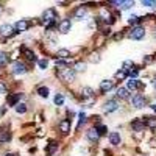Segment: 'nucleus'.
<instances>
[{
    "label": "nucleus",
    "instance_id": "obj_13",
    "mask_svg": "<svg viewBox=\"0 0 156 156\" xmlns=\"http://www.w3.org/2000/svg\"><path fill=\"white\" fill-rule=\"evenodd\" d=\"M108 139H109V142L113 144V145H120V134L117 131H111L109 133V136H108Z\"/></svg>",
    "mask_w": 156,
    "mask_h": 156
},
{
    "label": "nucleus",
    "instance_id": "obj_11",
    "mask_svg": "<svg viewBox=\"0 0 156 156\" xmlns=\"http://www.w3.org/2000/svg\"><path fill=\"white\" fill-rule=\"evenodd\" d=\"M59 131L63 133V134H67V133H70V120L69 119H63V120H59Z\"/></svg>",
    "mask_w": 156,
    "mask_h": 156
},
{
    "label": "nucleus",
    "instance_id": "obj_15",
    "mask_svg": "<svg viewBox=\"0 0 156 156\" xmlns=\"http://www.w3.org/2000/svg\"><path fill=\"white\" fill-rule=\"evenodd\" d=\"M100 19H103L106 24H113V22H114V17L108 13L106 9H102V11H100Z\"/></svg>",
    "mask_w": 156,
    "mask_h": 156
},
{
    "label": "nucleus",
    "instance_id": "obj_30",
    "mask_svg": "<svg viewBox=\"0 0 156 156\" xmlns=\"http://www.w3.org/2000/svg\"><path fill=\"white\" fill-rule=\"evenodd\" d=\"M131 67H134V64H133L131 61H125V63H124V69H122V70L128 74V72H131Z\"/></svg>",
    "mask_w": 156,
    "mask_h": 156
},
{
    "label": "nucleus",
    "instance_id": "obj_1",
    "mask_svg": "<svg viewBox=\"0 0 156 156\" xmlns=\"http://www.w3.org/2000/svg\"><path fill=\"white\" fill-rule=\"evenodd\" d=\"M58 77L63 80L64 83H72L75 81V77H77V72L74 70V67H64V69H58Z\"/></svg>",
    "mask_w": 156,
    "mask_h": 156
},
{
    "label": "nucleus",
    "instance_id": "obj_3",
    "mask_svg": "<svg viewBox=\"0 0 156 156\" xmlns=\"http://www.w3.org/2000/svg\"><path fill=\"white\" fill-rule=\"evenodd\" d=\"M128 36H130L133 41H141V39L145 36V28L141 27V25H136V27H133V30L130 31Z\"/></svg>",
    "mask_w": 156,
    "mask_h": 156
},
{
    "label": "nucleus",
    "instance_id": "obj_31",
    "mask_svg": "<svg viewBox=\"0 0 156 156\" xmlns=\"http://www.w3.org/2000/svg\"><path fill=\"white\" fill-rule=\"evenodd\" d=\"M78 119H80V120H78V128H80L83 124H86V114L84 113H80V114H78Z\"/></svg>",
    "mask_w": 156,
    "mask_h": 156
},
{
    "label": "nucleus",
    "instance_id": "obj_26",
    "mask_svg": "<svg viewBox=\"0 0 156 156\" xmlns=\"http://www.w3.org/2000/svg\"><path fill=\"white\" fill-rule=\"evenodd\" d=\"M22 95L20 94H16V95H13V97H9L8 98V103L11 105V106H16V105H17V102H19V98H20Z\"/></svg>",
    "mask_w": 156,
    "mask_h": 156
},
{
    "label": "nucleus",
    "instance_id": "obj_34",
    "mask_svg": "<svg viewBox=\"0 0 156 156\" xmlns=\"http://www.w3.org/2000/svg\"><path fill=\"white\" fill-rule=\"evenodd\" d=\"M142 5L147 8H155L156 6V2H153V0H142Z\"/></svg>",
    "mask_w": 156,
    "mask_h": 156
},
{
    "label": "nucleus",
    "instance_id": "obj_8",
    "mask_svg": "<svg viewBox=\"0 0 156 156\" xmlns=\"http://www.w3.org/2000/svg\"><path fill=\"white\" fill-rule=\"evenodd\" d=\"M58 28H59V33H63V35L69 33L70 28H72V22H70V19H63V20L59 22Z\"/></svg>",
    "mask_w": 156,
    "mask_h": 156
},
{
    "label": "nucleus",
    "instance_id": "obj_27",
    "mask_svg": "<svg viewBox=\"0 0 156 156\" xmlns=\"http://www.w3.org/2000/svg\"><path fill=\"white\" fill-rule=\"evenodd\" d=\"M74 70L75 72H84L86 70V63H75V66H74Z\"/></svg>",
    "mask_w": 156,
    "mask_h": 156
},
{
    "label": "nucleus",
    "instance_id": "obj_14",
    "mask_svg": "<svg viewBox=\"0 0 156 156\" xmlns=\"http://www.w3.org/2000/svg\"><path fill=\"white\" fill-rule=\"evenodd\" d=\"M131 128L134 131H144V130H145V122L141 120V119H137V120H134L131 124Z\"/></svg>",
    "mask_w": 156,
    "mask_h": 156
},
{
    "label": "nucleus",
    "instance_id": "obj_25",
    "mask_svg": "<svg viewBox=\"0 0 156 156\" xmlns=\"http://www.w3.org/2000/svg\"><path fill=\"white\" fill-rule=\"evenodd\" d=\"M38 94L41 97H44V98H47L48 97V87H46V86H41V87H38Z\"/></svg>",
    "mask_w": 156,
    "mask_h": 156
},
{
    "label": "nucleus",
    "instance_id": "obj_38",
    "mask_svg": "<svg viewBox=\"0 0 156 156\" xmlns=\"http://www.w3.org/2000/svg\"><path fill=\"white\" fill-rule=\"evenodd\" d=\"M91 61H92V63H100V55L98 53H94L92 56H91Z\"/></svg>",
    "mask_w": 156,
    "mask_h": 156
},
{
    "label": "nucleus",
    "instance_id": "obj_37",
    "mask_svg": "<svg viewBox=\"0 0 156 156\" xmlns=\"http://www.w3.org/2000/svg\"><path fill=\"white\" fill-rule=\"evenodd\" d=\"M126 72H124V70H119V72H117V74H116V78H119V80H125V78H126Z\"/></svg>",
    "mask_w": 156,
    "mask_h": 156
},
{
    "label": "nucleus",
    "instance_id": "obj_32",
    "mask_svg": "<svg viewBox=\"0 0 156 156\" xmlns=\"http://www.w3.org/2000/svg\"><path fill=\"white\" fill-rule=\"evenodd\" d=\"M6 63H8V55L3 53V52H0V66H5Z\"/></svg>",
    "mask_w": 156,
    "mask_h": 156
},
{
    "label": "nucleus",
    "instance_id": "obj_12",
    "mask_svg": "<svg viewBox=\"0 0 156 156\" xmlns=\"http://www.w3.org/2000/svg\"><path fill=\"white\" fill-rule=\"evenodd\" d=\"M113 87H114V81L113 80H103L102 83H100V91L102 92H108Z\"/></svg>",
    "mask_w": 156,
    "mask_h": 156
},
{
    "label": "nucleus",
    "instance_id": "obj_10",
    "mask_svg": "<svg viewBox=\"0 0 156 156\" xmlns=\"http://www.w3.org/2000/svg\"><path fill=\"white\" fill-rule=\"evenodd\" d=\"M86 139H87L89 142H94V144H95L98 139H100V134L97 133L95 128H89V130L86 131Z\"/></svg>",
    "mask_w": 156,
    "mask_h": 156
},
{
    "label": "nucleus",
    "instance_id": "obj_40",
    "mask_svg": "<svg viewBox=\"0 0 156 156\" xmlns=\"http://www.w3.org/2000/svg\"><path fill=\"white\" fill-rule=\"evenodd\" d=\"M144 63H152V58L147 56V58H144Z\"/></svg>",
    "mask_w": 156,
    "mask_h": 156
},
{
    "label": "nucleus",
    "instance_id": "obj_41",
    "mask_svg": "<svg viewBox=\"0 0 156 156\" xmlns=\"http://www.w3.org/2000/svg\"><path fill=\"white\" fill-rule=\"evenodd\" d=\"M150 108H152V109L155 111V113H156V103H155V105H152V106H150Z\"/></svg>",
    "mask_w": 156,
    "mask_h": 156
},
{
    "label": "nucleus",
    "instance_id": "obj_35",
    "mask_svg": "<svg viewBox=\"0 0 156 156\" xmlns=\"http://www.w3.org/2000/svg\"><path fill=\"white\" fill-rule=\"evenodd\" d=\"M95 130H97V133H98V134L102 136V134H105V133L108 131V128L105 126V125H97V126H95Z\"/></svg>",
    "mask_w": 156,
    "mask_h": 156
},
{
    "label": "nucleus",
    "instance_id": "obj_9",
    "mask_svg": "<svg viewBox=\"0 0 156 156\" xmlns=\"http://www.w3.org/2000/svg\"><path fill=\"white\" fill-rule=\"evenodd\" d=\"M28 27H30V22H28V20L20 19V20L16 22L14 30H16V33H20V31H27V30H28Z\"/></svg>",
    "mask_w": 156,
    "mask_h": 156
},
{
    "label": "nucleus",
    "instance_id": "obj_24",
    "mask_svg": "<svg viewBox=\"0 0 156 156\" xmlns=\"http://www.w3.org/2000/svg\"><path fill=\"white\" fill-rule=\"evenodd\" d=\"M14 108H16V113H19V114H25L27 113V105L25 103H17Z\"/></svg>",
    "mask_w": 156,
    "mask_h": 156
},
{
    "label": "nucleus",
    "instance_id": "obj_33",
    "mask_svg": "<svg viewBox=\"0 0 156 156\" xmlns=\"http://www.w3.org/2000/svg\"><path fill=\"white\" fill-rule=\"evenodd\" d=\"M38 66H39V69L46 70L47 66H48V61H47V59H39V61H38Z\"/></svg>",
    "mask_w": 156,
    "mask_h": 156
},
{
    "label": "nucleus",
    "instance_id": "obj_23",
    "mask_svg": "<svg viewBox=\"0 0 156 156\" xmlns=\"http://www.w3.org/2000/svg\"><path fill=\"white\" fill-rule=\"evenodd\" d=\"M24 52V55H25V58L28 59V61H36V55L31 52V50H28V48H24L22 50Z\"/></svg>",
    "mask_w": 156,
    "mask_h": 156
},
{
    "label": "nucleus",
    "instance_id": "obj_19",
    "mask_svg": "<svg viewBox=\"0 0 156 156\" xmlns=\"http://www.w3.org/2000/svg\"><path fill=\"white\" fill-rule=\"evenodd\" d=\"M81 95H83V98H92L94 97V89L92 87H83L81 89Z\"/></svg>",
    "mask_w": 156,
    "mask_h": 156
},
{
    "label": "nucleus",
    "instance_id": "obj_18",
    "mask_svg": "<svg viewBox=\"0 0 156 156\" xmlns=\"http://www.w3.org/2000/svg\"><path fill=\"white\" fill-rule=\"evenodd\" d=\"M141 87V83H139L137 80H130L126 83V89L128 91H136V89Z\"/></svg>",
    "mask_w": 156,
    "mask_h": 156
},
{
    "label": "nucleus",
    "instance_id": "obj_42",
    "mask_svg": "<svg viewBox=\"0 0 156 156\" xmlns=\"http://www.w3.org/2000/svg\"><path fill=\"white\" fill-rule=\"evenodd\" d=\"M3 156H16V155H14V153H5Z\"/></svg>",
    "mask_w": 156,
    "mask_h": 156
},
{
    "label": "nucleus",
    "instance_id": "obj_6",
    "mask_svg": "<svg viewBox=\"0 0 156 156\" xmlns=\"http://www.w3.org/2000/svg\"><path fill=\"white\" fill-rule=\"evenodd\" d=\"M16 33L14 30V27L13 25H9V24H3V25H0V36H3V38H9V36H13Z\"/></svg>",
    "mask_w": 156,
    "mask_h": 156
},
{
    "label": "nucleus",
    "instance_id": "obj_4",
    "mask_svg": "<svg viewBox=\"0 0 156 156\" xmlns=\"http://www.w3.org/2000/svg\"><path fill=\"white\" fill-rule=\"evenodd\" d=\"M119 102H117L116 98H111V100H108V102H105V105H103V111L105 113H114V111H117L119 109Z\"/></svg>",
    "mask_w": 156,
    "mask_h": 156
},
{
    "label": "nucleus",
    "instance_id": "obj_5",
    "mask_svg": "<svg viewBox=\"0 0 156 156\" xmlns=\"http://www.w3.org/2000/svg\"><path fill=\"white\" fill-rule=\"evenodd\" d=\"M145 103H147V100L144 95H141V94H134V95L131 97V105L134 108H144Z\"/></svg>",
    "mask_w": 156,
    "mask_h": 156
},
{
    "label": "nucleus",
    "instance_id": "obj_20",
    "mask_svg": "<svg viewBox=\"0 0 156 156\" xmlns=\"http://www.w3.org/2000/svg\"><path fill=\"white\" fill-rule=\"evenodd\" d=\"M56 148H58V142L56 141H52V142H50V145L46 148V153L47 155H53L55 152H56Z\"/></svg>",
    "mask_w": 156,
    "mask_h": 156
},
{
    "label": "nucleus",
    "instance_id": "obj_22",
    "mask_svg": "<svg viewBox=\"0 0 156 156\" xmlns=\"http://www.w3.org/2000/svg\"><path fill=\"white\" fill-rule=\"evenodd\" d=\"M131 6H134V2H133V0H126V2H119V8H120V9H128V8H131Z\"/></svg>",
    "mask_w": 156,
    "mask_h": 156
},
{
    "label": "nucleus",
    "instance_id": "obj_39",
    "mask_svg": "<svg viewBox=\"0 0 156 156\" xmlns=\"http://www.w3.org/2000/svg\"><path fill=\"white\" fill-rule=\"evenodd\" d=\"M6 92V86H5V83H0V94H5Z\"/></svg>",
    "mask_w": 156,
    "mask_h": 156
},
{
    "label": "nucleus",
    "instance_id": "obj_44",
    "mask_svg": "<svg viewBox=\"0 0 156 156\" xmlns=\"http://www.w3.org/2000/svg\"><path fill=\"white\" fill-rule=\"evenodd\" d=\"M155 38H156V30H155Z\"/></svg>",
    "mask_w": 156,
    "mask_h": 156
},
{
    "label": "nucleus",
    "instance_id": "obj_17",
    "mask_svg": "<svg viewBox=\"0 0 156 156\" xmlns=\"http://www.w3.org/2000/svg\"><path fill=\"white\" fill-rule=\"evenodd\" d=\"M56 55H58V58H59V59H63V61H66V59H69V58H70V52H69L67 48H59Z\"/></svg>",
    "mask_w": 156,
    "mask_h": 156
},
{
    "label": "nucleus",
    "instance_id": "obj_21",
    "mask_svg": "<svg viewBox=\"0 0 156 156\" xmlns=\"http://www.w3.org/2000/svg\"><path fill=\"white\" fill-rule=\"evenodd\" d=\"M84 14H86V8L84 6H78L75 9V17L77 19H83V17H84Z\"/></svg>",
    "mask_w": 156,
    "mask_h": 156
},
{
    "label": "nucleus",
    "instance_id": "obj_28",
    "mask_svg": "<svg viewBox=\"0 0 156 156\" xmlns=\"http://www.w3.org/2000/svg\"><path fill=\"white\" fill-rule=\"evenodd\" d=\"M53 102H55V105L61 106V105L64 103V97H63V94H56V95H55V98H53Z\"/></svg>",
    "mask_w": 156,
    "mask_h": 156
},
{
    "label": "nucleus",
    "instance_id": "obj_45",
    "mask_svg": "<svg viewBox=\"0 0 156 156\" xmlns=\"http://www.w3.org/2000/svg\"><path fill=\"white\" fill-rule=\"evenodd\" d=\"M2 113H3V111H2V109H0V114H2Z\"/></svg>",
    "mask_w": 156,
    "mask_h": 156
},
{
    "label": "nucleus",
    "instance_id": "obj_36",
    "mask_svg": "<svg viewBox=\"0 0 156 156\" xmlns=\"http://www.w3.org/2000/svg\"><path fill=\"white\" fill-rule=\"evenodd\" d=\"M139 20H141V17H139V16H136V14H133V16H131V17H130V19H128V22H130V24H131V25H136V24H137V22H139Z\"/></svg>",
    "mask_w": 156,
    "mask_h": 156
},
{
    "label": "nucleus",
    "instance_id": "obj_16",
    "mask_svg": "<svg viewBox=\"0 0 156 156\" xmlns=\"http://www.w3.org/2000/svg\"><path fill=\"white\" fill-rule=\"evenodd\" d=\"M116 95L119 97V98H130V91H128L126 87H119L117 89V92H116Z\"/></svg>",
    "mask_w": 156,
    "mask_h": 156
},
{
    "label": "nucleus",
    "instance_id": "obj_2",
    "mask_svg": "<svg viewBox=\"0 0 156 156\" xmlns=\"http://www.w3.org/2000/svg\"><path fill=\"white\" fill-rule=\"evenodd\" d=\"M41 22L44 25H50V24H53V22H56V9L55 8H48L44 11V14H42V17H41Z\"/></svg>",
    "mask_w": 156,
    "mask_h": 156
},
{
    "label": "nucleus",
    "instance_id": "obj_29",
    "mask_svg": "<svg viewBox=\"0 0 156 156\" xmlns=\"http://www.w3.org/2000/svg\"><path fill=\"white\" fill-rule=\"evenodd\" d=\"M9 139H11V134L8 131H2V133H0V142H8Z\"/></svg>",
    "mask_w": 156,
    "mask_h": 156
},
{
    "label": "nucleus",
    "instance_id": "obj_43",
    "mask_svg": "<svg viewBox=\"0 0 156 156\" xmlns=\"http://www.w3.org/2000/svg\"><path fill=\"white\" fill-rule=\"evenodd\" d=\"M2 13H3V6L0 5V14H2Z\"/></svg>",
    "mask_w": 156,
    "mask_h": 156
},
{
    "label": "nucleus",
    "instance_id": "obj_7",
    "mask_svg": "<svg viewBox=\"0 0 156 156\" xmlns=\"http://www.w3.org/2000/svg\"><path fill=\"white\" fill-rule=\"evenodd\" d=\"M11 70H13L14 75H22L27 72V66L24 63H20V61H16V63L13 64V67H11Z\"/></svg>",
    "mask_w": 156,
    "mask_h": 156
}]
</instances>
